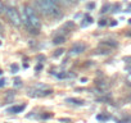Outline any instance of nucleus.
<instances>
[{
	"label": "nucleus",
	"mask_w": 131,
	"mask_h": 123,
	"mask_svg": "<svg viewBox=\"0 0 131 123\" xmlns=\"http://www.w3.org/2000/svg\"><path fill=\"white\" fill-rule=\"evenodd\" d=\"M68 2H71V3H76L77 0H68Z\"/></svg>",
	"instance_id": "nucleus-13"
},
{
	"label": "nucleus",
	"mask_w": 131,
	"mask_h": 123,
	"mask_svg": "<svg viewBox=\"0 0 131 123\" xmlns=\"http://www.w3.org/2000/svg\"><path fill=\"white\" fill-rule=\"evenodd\" d=\"M37 4L40 10L50 17H59L60 16V9L58 7V4L53 3L51 0H37Z\"/></svg>",
	"instance_id": "nucleus-2"
},
{
	"label": "nucleus",
	"mask_w": 131,
	"mask_h": 123,
	"mask_svg": "<svg viewBox=\"0 0 131 123\" xmlns=\"http://www.w3.org/2000/svg\"><path fill=\"white\" fill-rule=\"evenodd\" d=\"M23 19L27 23L28 27H31L32 30H40L41 28V22L35 12V9L30 5L25 7V14H23Z\"/></svg>",
	"instance_id": "nucleus-1"
},
{
	"label": "nucleus",
	"mask_w": 131,
	"mask_h": 123,
	"mask_svg": "<svg viewBox=\"0 0 131 123\" xmlns=\"http://www.w3.org/2000/svg\"><path fill=\"white\" fill-rule=\"evenodd\" d=\"M5 14H7L8 19L10 21V23H12L13 26L19 27V26L22 24V18H21V16H19V13H18V10H17L16 8H13V7H7V8H5Z\"/></svg>",
	"instance_id": "nucleus-3"
},
{
	"label": "nucleus",
	"mask_w": 131,
	"mask_h": 123,
	"mask_svg": "<svg viewBox=\"0 0 131 123\" xmlns=\"http://www.w3.org/2000/svg\"><path fill=\"white\" fill-rule=\"evenodd\" d=\"M67 103H72V104H76V105H82L84 101L82 100H77V99H67Z\"/></svg>",
	"instance_id": "nucleus-6"
},
{
	"label": "nucleus",
	"mask_w": 131,
	"mask_h": 123,
	"mask_svg": "<svg viewBox=\"0 0 131 123\" xmlns=\"http://www.w3.org/2000/svg\"><path fill=\"white\" fill-rule=\"evenodd\" d=\"M85 49H86V46H85L84 44H76V45L70 50V54H71V55H79V54L84 53Z\"/></svg>",
	"instance_id": "nucleus-4"
},
{
	"label": "nucleus",
	"mask_w": 131,
	"mask_h": 123,
	"mask_svg": "<svg viewBox=\"0 0 131 123\" xmlns=\"http://www.w3.org/2000/svg\"><path fill=\"white\" fill-rule=\"evenodd\" d=\"M62 42H64V39L63 37H59V39H55L54 40V44H62Z\"/></svg>",
	"instance_id": "nucleus-7"
},
{
	"label": "nucleus",
	"mask_w": 131,
	"mask_h": 123,
	"mask_svg": "<svg viewBox=\"0 0 131 123\" xmlns=\"http://www.w3.org/2000/svg\"><path fill=\"white\" fill-rule=\"evenodd\" d=\"M3 31H4V28H3V26H2V23H0V35L3 33Z\"/></svg>",
	"instance_id": "nucleus-11"
},
{
	"label": "nucleus",
	"mask_w": 131,
	"mask_h": 123,
	"mask_svg": "<svg viewBox=\"0 0 131 123\" xmlns=\"http://www.w3.org/2000/svg\"><path fill=\"white\" fill-rule=\"evenodd\" d=\"M17 71H18V67L16 64H13L12 66V73H17Z\"/></svg>",
	"instance_id": "nucleus-9"
},
{
	"label": "nucleus",
	"mask_w": 131,
	"mask_h": 123,
	"mask_svg": "<svg viewBox=\"0 0 131 123\" xmlns=\"http://www.w3.org/2000/svg\"><path fill=\"white\" fill-rule=\"evenodd\" d=\"M127 80H128V81L131 82V75H128V77H127Z\"/></svg>",
	"instance_id": "nucleus-12"
},
{
	"label": "nucleus",
	"mask_w": 131,
	"mask_h": 123,
	"mask_svg": "<svg viewBox=\"0 0 131 123\" xmlns=\"http://www.w3.org/2000/svg\"><path fill=\"white\" fill-rule=\"evenodd\" d=\"M3 12H5V8H4V5L2 3V0H0V14H2Z\"/></svg>",
	"instance_id": "nucleus-8"
},
{
	"label": "nucleus",
	"mask_w": 131,
	"mask_h": 123,
	"mask_svg": "<svg viewBox=\"0 0 131 123\" xmlns=\"http://www.w3.org/2000/svg\"><path fill=\"white\" fill-rule=\"evenodd\" d=\"M4 83H5V80L4 78H0V87L4 86Z\"/></svg>",
	"instance_id": "nucleus-10"
},
{
	"label": "nucleus",
	"mask_w": 131,
	"mask_h": 123,
	"mask_svg": "<svg viewBox=\"0 0 131 123\" xmlns=\"http://www.w3.org/2000/svg\"><path fill=\"white\" fill-rule=\"evenodd\" d=\"M26 108V105H18V106H12V108H9L8 109V113H21L23 109Z\"/></svg>",
	"instance_id": "nucleus-5"
}]
</instances>
